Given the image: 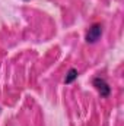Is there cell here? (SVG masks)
I'll use <instances>...</instances> for the list:
<instances>
[{
	"label": "cell",
	"instance_id": "6da1fadb",
	"mask_svg": "<svg viewBox=\"0 0 124 126\" xmlns=\"http://www.w3.org/2000/svg\"><path fill=\"white\" fill-rule=\"evenodd\" d=\"M102 32H104L102 24H92V25L88 28L86 34H85V41H86L88 44H95V43H98V40L102 37Z\"/></svg>",
	"mask_w": 124,
	"mask_h": 126
},
{
	"label": "cell",
	"instance_id": "7a4b0ae2",
	"mask_svg": "<svg viewBox=\"0 0 124 126\" xmlns=\"http://www.w3.org/2000/svg\"><path fill=\"white\" fill-rule=\"evenodd\" d=\"M92 85L95 87V90L98 91V94L101 95L102 98H107V97L111 95V87H110V84L107 82L105 78L95 76L92 79Z\"/></svg>",
	"mask_w": 124,
	"mask_h": 126
},
{
	"label": "cell",
	"instance_id": "3957f363",
	"mask_svg": "<svg viewBox=\"0 0 124 126\" xmlns=\"http://www.w3.org/2000/svg\"><path fill=\"white\" fill-rule=\"evenodd\" d=\"M77 76H79V72H77V69H74V67H72V69H69V72H67V75H66V78H64V84H73L76 79H77Z\"/></svg>",
	"mask_w": 124,
	"mask_h": 126
}]
</instances>
